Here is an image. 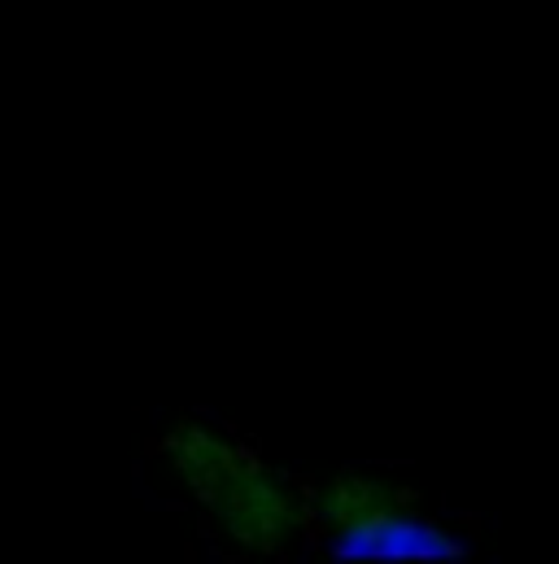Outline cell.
I'll list each match as a JSON object with an SVG mask.
<instances>
[{"label": "cell", "mask_w": 559, "mask_h": 564, "mask_svg": "<svg viewBox=\"0 0 559 564\" xmlns=\"http://www.w3.org/2000/svg\"><path fill=\"white\" fill-rule=\"evenodd\" d=\"M210 534L245 561H272L293 552L310 521V490H302L284 468L245 455L237 473L215 490L210 503H201Z\"/></svg>", "instance_id": "cell-1"}, {"label": "cell", "mask_w": 559, "mask_h": 564, "mask_svg": "<svg viewBox=\"0 0 559 564\" xmlns=\"http://www.w3.org/2000/svg\"><path fill=\"white\" fill-rule=\"evenodd\" d=\"M245 455L250 451L228 424L210 421V416H179L162 437L157 464L171 477V486H179V495L201 508L215 499V490L237 473Z\"/></svg>", "instance_id": "cell-2"}, {"label": "cell", "mask_w": 559, "mask_h": 564, "mask_svg": "<svg viewBox=\"0 0 559 564\" xmlns=\"http://www.w3.org/2000/svg\"><path fill=\"white\" fill-rule=\"evenodd\" d=\"M332 561H437V556H454V539H446L424 512L416 499H403L385 512H376L372 521H363L359 530L328 539Z\"/></svg>", "instance_id": "cell-3"}]
</instances>
